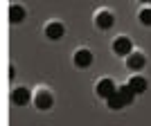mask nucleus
I'll return each instance as SVG.
<instances>
[{"instance_id": "obj_1", "label": "nucleus", "mask_w": 151, "mask_h": 126, "mask_svg": "<svg viewBox=\"0 0 151 126\" xmlns=\"http://www.w3.org/2000/svg\"><path fill=\"white\" fill-rule=\"evenodd\" d=\"M133 97H135V92H133L131 86L126 83V86H122V88L115 90V94H113V97H108L106 101H108V106H111V108H122V106H126V104H131Z\"/></svg>"}, {"instance_id": "obj_2", "label": "nucleus", "mask_w": 151, "mask_h": 126, "mask_svg": "<svg viewBox=\"0 0 151 126\" xmlns=\"http://www.w3.org/2000/svg\"><path fill=\"white\" fill-rule=\"evenodd\" d=\"M113 50H115V54H120V57H129V54H131V38L117 36L115 43H113Z\"/></svg>"}, {"instance_id": "obj_3", "label": "nucleus", "mask_w": 151, "mask_h": 126, "mask_svg": "<svg viewBox=\"0 0 151 126\" xmlns=\"http://www.w3.org/2000/svg\"><path fill=\"white\" fill-rule=\"evenodd\" d=\"M115 83L111 81V79H101L99 83H97V94L99 97H104V99H108V97H113L115 94Z\"/></svg>"}, {"instance_id": "obj_4", "label": "nucleus", "mask_w": 151, "mask_h": 126, "mask_svg": "<svg viewBox=\"0 0 151 126\" xmlns=\"http://www.w3.org/2000/svg\"><path fill=\"white\" fill-rule=\"evenodd\" d=\"M34 104H36V108L45 110V108H50L52 104H54V99H52V94L47 92V90H41V92H36V99H34Z\"/></svg>"}, {"instance_id": "obj_5", "label": "nucleus", "mask_w": 151, "mask_h": 126, "mask_svg": "<svg viewBox=\"0 0 151 126\" xmlns=\"http://www.w3.org/2000/svg\"><path fill=\"white\" fill-rule=\"evenodd\" d=\"M75 63L79 65V68H88L90 63H93V54H90V50H77L75 52Z\"/></svg>"}, {"instance_id": "obj_6", "label": "nucleus", "mask_w": 151, "mask_h": 126, "mask_svg": "<svg viewBox=\"0 0 151 126\" xmlns=\"http://www.w3.org/2000/svg\"><path fill=\"white\" fill-rule=\"evenodd\" d=\"M95 20H97V27H99V29H108V27H113V23H115L111 11H99Z\"/></svg>"}, {"instance_id": "obj_7", "label": "nucleus", "mask_w": 151, "mask_h": 126, "mask_svg": "<svg viewBox=\"0 0 151 126\" xmlns=\"http://www.w3.org/2000/svg\"><path fill=\"white\" fill-rule=\"evenodd\" d=\"M45 36L52 38V41L61 38V36H63V25H61V23H57V20H54V23H50V25L45 27Z\"/></svg>"}, {"instance_id": "obj_8", "label": "nucleus", "mask_w": 151, "mask_h": 126, "mask_svg": "<svg viewBox=\"0 0 151 126\" xmlns=\"http://www.w3.org/2000/svg\"><path fill=\"white\" fill-rule=\"evenodd\" d=\"M12 101H14V104H18V106H25L27 101H29V90H27V88H16L12 92Z\"/></svg>"}, {"instance_id": "obj_9", "label": "nucleus", "mask_w": 151, "mask_h": 126, "mask_svg": "<svg viewBox=\"0 0 151 126\" xmlns=\"http://www.w3.org/2000/svg\"><path fill=\"white\" fill-rule=\"evenodd\" d=\"M145 63H147L145 54H140V52L129 54V68H131V70H142V68H145Z\"/></svg>"}, {"instance_id": "obj_10", "label": "nucleus", "mask_w": 151, "mask_h": 126, "mask_svg": "<svg viewBox=\"0 0 151 126\" xmlns=\"http://www.w3.org/2000/svg\"><path fill=\"white\" fill-rule=\"evenodd\" d=\"M129 86H131V90H133L135 94H138V92H145V90H147V81H145V77H131Z\"/></svg>"}, {"instance_id": "obj_11", "label": "nucleus", "mask_w": 151, "mask_h": 126, "mask_svg": "<svg viewBox=\"0 0 151 126\" xmlns=\"http://www.w3.org/2000/svg\"><path fill=\"white\" fill-rule=\"evenodd\" d=\"M23 18H25V9H23V7H18V5L9 7V20H12V23H20Z\"/></svg>"}, {"instance_id": "obj_12", "label": "nucleus", "mask_w": 151, "mask_h": 126, "mask_svg": "<svg viewBox=\"0 0 151 126\" xmlns=\"http://www.w3.org/2000/svg\"><path fill=\"white\" fill-rule=\"evenodd\" d=\"M140 23L142 25H151V9H142L140 11Z\"/></svg>"}, {"instance_id": "obj_13", "label": "nucleus", "mask_w": 151, "mask_h": 126, "mask_svg": "<svg viewBox=\"0 0 151 126\" xmlns=\"http://www.w3.org/2000/svg\"><path fill=\"white\" fill-rule=\"evenodd\" d=\"M140 2H151V0H140Z\"/></svg>"}]
</instances>
